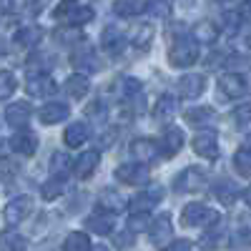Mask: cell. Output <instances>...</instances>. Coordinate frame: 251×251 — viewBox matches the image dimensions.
<instances>
[{"mask_svg":"<svg viewBox=\"0 0 251 251\" xmlns=\"http://www.w3.org/2000/svg\"><path fill=\"white\" fill-rule=\"evenodd\" d=\"M53 18L63 20V25L78 28V25H86L93 20V8L83 5L80 0H63V3H58V8L53 10Z\"/></svg>","mask_w":251,"mask_h":251,"instance_id":"cell-1","label":"cell"},{"mask_svg":"<svg viewBox=\"0 0 251 251\" xmlns=\"http://www.w3.org/2000/svg\"><path fill=\"white\" fill-rule=\"evenodd\" d=\"M169 60L176 68H188L199 60V43L191 35H178L169 50Z\"/></svg>","mask_w":251,"mask_h":251,"instance_id":"cell-2","label":"cell"},{"mask_svg":"<svg viewBox=\"0 0 251 251\" xmlns=\"http://www.w3.org/2000/svg\"><path fill=\"white\" fill-rule=\"evenodd\" d=\"M216 221H219V214L211 206H203V203H186L181 211V224L186 226H211Z\"/></svg>","mask_w":251,"mask_h":251,"instance_id":"cell-3","label":"cell"},{"mask_svg":"<svg viewBox=\"0 0 251 251\" xmlns=\"http://www.w3.org/2000/svg\"><path fill=\"white\" fill-rule=\"evenodd\" d=\"M206 183V171L199 169V166H188L186 171H181L174 181V188L176 191H183V194H194V191H201Z\"/></svg>","mask_w":251,"mask_h":251,"instance_id":"cell-4","label":"cell"},{"mask_svg":"<svg viewBox=\"0 0 251 251\" xmlns=\"http://www.w3.org/2000/svg\"><path fill=\"white\" fill-rule=\"evenodd\" d=\"M116 178L126 186H141L149 181V166L136 161V163H123L116 169Z\"/></svg>","mask_w":251,"mask_h":251,"instance_id":"cell-5","label":"cell"},{"mask_svg":"<svg viewBox=\"0 0 251 251\" xmlns=\"http://www.w3.org/2000/svg\"><path fill=\"white\" fill-rule=\"evenodd\" d=\"M30 208H33V201L28 196H18L13 199L8 206H5V211H3V219L8 226H18V224H23L28 216H30Z\"/></svg>","mask_w":251,"mask_h":251,"instance_id":"cell-6","label":"cell"},{"mask_svg":"<svg viewBox=\"0 0 251 251\" xmlns=\"http://www.w3.org/2000/svg\"><path fill=\"white\" fill-rule=\"evenodd\" d=\"M161 196H163V188H161V186H151L146 194H138V196L128 203L131 214H133V216H149V211L161 201Z\"/></svg>","mask_w":251,"mask_h":251,"instance_id":"cell-7","label":"cell"},{"mask_svg":"<svg viewBox=\"0 0 251 251\" xmlns=\"http://www.w3.org/2000/svg\"><path fill=\"white\" fill-rule=\"evenodd\" d=\"M219 91H221V98H241L249 91V83L239 73H224L219 78Z\"/></svg>","mask_w":251,"mask_h":251,"instance_id":"cell-8","label":"cell"},{"mask_svg":"<svg viewBox=\"0 0 251 251\" xmlns=\"http://www.w3.org/2000/svg\"><path fill=\"white\" fill-rule=\"evenodd\" d=\"M194 151L201 156V158H206V161H214L216 156H219V138H216V133L214 131H201V133H196V138H194Z\"/></svg>","mask_w":251,"mask_h":251,"instance_id":"cell-9","label":"cell"},{"mask_svg":"<svg viewBox=\"0 0 251 251\" xmlns=\"http://www.w3.org/2000/svg\"><path fill=\"white\" fill-rule=\"evenodd\" d=\"M149 234H151V244L158 246V249H163V244H169V241H171V234H174L171 216H169V214H161V216L151 224Z\"/></svg>","mask_w":251,"mask_h":251,"instance_id":"cell-10","label":"cell"},{"mask_svg":"<svg viewBox=\"0 0 251 251\" xmlns=\"http://www.w3.org/2000/svg\"><path fill=\"white\" fill-rule=\"evenodd\" d=\"M25 91H28L33 98H43V96H53V93L58 91V86H55V80H53L48 73H35V75L28 78Z\"/></svg>","mask_w":251,"mask_h":251,"instance_id":"cell-11","label":"cell"},{"mask_svg":"<svg viewBox=\"0 0 251 251\" xmlns=\"http://www.w3.org/2000/svg\"><path fill=\"white\" fill-rule=\"evenodd\" d=\"M206 88V78L201 73H186L178 78V91L183 98H199Z\"/></svg>","mask_w":251,"mask_h":251,"instance_id":"cell-12","label":"cell"},{"mask_svg":"<svg viewBox=\"0 0 251 251\" xmlns=\"http://www.w3.org/2000/svg\"><path fill=\"white\" fill-rule=\"evenodd\" d=\"M10 149H13L15 153H20V156H33V153L38 151V136H35L33 131L23 128L20 133H15V136L10 138Z\"/></svg>","mask_w":251,"mask_h":251,"instance_id":"cell-13","label":"cell"},{"mask_svg":"<svg viewBox=\"0 0 251 251\" xmlns=\"http://www.w3.org/2000/svg\"><path fill=\"white\" fill-rule=\"evenodd\" d=\"M98 163H100V153H98L96 149H93V151H83V153L78 156L75 166H73V174H75L78 178H91L93 171L98 169Z\"/></svg>","mask_w":251,"mask_h":251,"instance_id":"cell-14","label":"cell"},{"mask_svg":"<svg viewBox=\"0 0 251 251\" xmlns=\"http://www.w3.org/2000/svg\"><path fill=\"white\" fill-rule=\"evenodd\" d=\"M71 63L83 73V75H88V73H93L96 68H98V58H96V53L88 48V46H83V48H78L73 55H71Z\"/></svg>","mask_w":251,"mask_h":251,"instance_id":"cell-15","label":"cell"},{"mask_svg":"<svg viewBox=\"0 0 251 251\" xmlns=\"http://www.w3.org/2000/svg\"><path fill=\"white\" fill-rule=\"evenodd\" d=\"M181 149H183V133H181L178 128H169V131L161 136V149H158V153H163L166 158H174Z\"/></svg>","mask_w":251,"mask_h":251,"instance_id":"cell-16","label":"cell"},{"mask_svg":"<svg viewBox=\"0 0 251 251\" xmlns=\"http://www.w3.org/2000/svg\"><path fill=\"white\" fill-rule=\"evenodd\" d=\"M68 113H71V108L66 106V103H48V106H43L40 108V123H46V126H55V123H60V121H66L68 118Z\"/></svg>","mask_w":251,"mask_h":251,"instance_id":"cell-17","label":"cell"},{"mask_svg":"<svg viewBox=\"0 0 251 251\" xmlns=\"http://www.w3.org/2000/svg\"><path fill=\"white\" fill-rule=\"evenodd\" d=\"M131 153H133L141 163H151V161H156V156H158V146H156L151 138H136V141L131 143Z\"/></svg>","mask_w":251,"mask_h":251,"instance_id":"cell-18","label":"cell"},{"mask_svg":"<svg viewBox=\"0 0 251 251\" xmlns=\"http://www.w3.org/2000/svg\"><path fill=\"white\" fill-rule=\"evenodd\" d=\"M239 186L231 181V178H219L216 183H214V196L224 203V206H231L236 199H239Z\"/></svg>","mask_w":251,"mask_h":251,"instance_id":"cell-19","label":"cell"},{"mask_svg":"<svg viewBox=\"0 0 251 251\" xmlns=\"http://www.w3.org/2000/svg\"><path fill=\"white\" fill-rule=\"evenodd\" d=\"M100 46H103V50H106V53L118 55L123 50V46H126V38H123V33L118 28L108 25L106 30H103V35H100Z\"/></svg>","mask_w":251,"mask_h":251,"instance_id":"cell-20","label":"cell"},{"mask_svg":"<svg viewBox=\"0 0 251 251\" xmlns=\"http://www.w3.org/2000/svg\"><path fill=\"white\" fill-rule=\"evenodd\" d=\"M128 38H131V43H133L138 50H149L151 43H153V28H151L149 23H136V25L131 28Z\"/></svg>","mask_w":251,"mask_h":251,"instance_id":"cell-21","label":"cell"},{"mask_svg":"<svg viewBox=\"0 0 251 251\" xmlns=\"http://www.w3.org/2000/svg\"><path fill=\"white\" fill-rule=\"evenodd\" d=\"M5 121L13 126V128H23V126L30 121V106L28 103H13V106H8L5 111Z\"/></svg>","mask_w":251,"mask_h":251,"instance_id":"cell-22","label":"cell"},{"mask_svg":"<svg viewBox=\"0 0 251 251\" xmlns=\"http://www.w3.org/2000/svg\"><path fill=\"white\" fill-rule=\"evenodd\" d=\"M63 141L71 149H78V146H83L88 141V126L86 123H71L66 128V133H63Z\"/></svg>","mask_w":251,"mask_h":251,"instance_id":"cell-23","label":"cell"},{"mask_svg":"<svg viewBox=\"0 0 251 251\" xmlns=\"http://www.w3.org/2000/svg\"><path fill=\"white\" fill-rule=\"evenodd\" d=\"M186 123L188 126H196V128H201V126H208L216 116H214V108H208V106H201V108H191V111H186L183 113Z\"/></svg>","mask_w":251,"mask_h":251,"instance_id":"cell-24","label":"cell"},{"mask_svg":"<svg viewBox=\"0 0 251 251\" xmlns=\"http://www.w3.org/2000/svg\"><path fill=\"white\" fill-rule=\"evenodd\" d=\"M40 38H43V30L35 28V25H25V28H20L15 33V43L20 48H33V46L40 43Z\"/></svg>","mask_w":251,"mask_h":251,"instance_id":"cell-25","label":"cell"},{"mask_svg":"<svg viewBox=\"0 0 251 251\" xmlns=\"http://www.w3.org/2000/svg\"><path fill=\"white\" fill-rule=\"evenodd\" d=\"M196 43H216V38H219V28L211 23V20H203V23H196L194 28V35H191Z\"/></svg>","mask_w":251,"mask_h":251,"instance_id":"cell-26","label":"cell"},{"mask_svg":"<svg viewBox=\"0 0 251 251\" xmlns=\"http://www.w3.org/2000/svg\"><path fill=\"white\" fill-rule=\"evenodd\" d=\"M88 88H91V83H88V78L83 75V73H75V75H71L66 80V93L71 98H83V96L88 93Z\"/></svg>","mask_w":251,"mask_h":251,"instance_id":"cell-27","label":"cell"},{"mask_svg":"<svg viewBox=\"0 0 251 251\" xmlns=\"http://www.w3.org/2000/svg\"><path fill=\"white\" fill-rule=\"evenodd\" d=\"M100 206L106 208V211H111V214H118V211H123L126 206V199L118 194V191H113V188H106L103 191V196H100Z\"/></svg>","mask_w":251,"mask_h":251,"instance_id":"cell-28","label":"cell"},{"mask_svg":"<svg viewBox=\"0 0 251 251\" xmlns=\"http://www.w3.org/2000/svg\"><path fill=\"white\" fill-rule=\"evenodd\" d=\"M63 251H91V239L83 231H71L63 241Z\"/></svg>","mask_w":251,"mask_h":251,"instance_id":"cell-29","label":"cell"},{"mask_svg":"<svg viewBox=\"0 0 251 251\" xmlns=\"http://www.w3.org/2000/svg\"><path fill=\"white\" fill-rule=\"evenodd\" d=\"M0 251H25V239L13 228H8L0 234Z\"/></svg>","mask_w":251,"mask_h":251,"instance_id":"cell-30","label":"cell"},{"mask_svg":"<svg viewBox=\"0 0 251 251\" xmlns=\"http://www.w3.org/2000/svg\"><path fill=\"white\" fill-rule=\"evenodd\" d=\"M234 166H236V171H239V174L251 176V143L241 146V149L234 153Z\"/></svg>","mask_w":251,"mask_h":251,"instance_id":"cell-31","label":"cell"},{"mask_svg":"<svg viewBox=\"0 0 251 251\" xmlns=\"http://www.w3.org/2000/svg\"><path fill=\"white\" fill-rule=\"evenodd\" d=\"M118 86H121V93H123V98H128V100L138 98V96H141V91H143V83H141L138 78H131V75L121 78V80H118Z\"/></svg>","mask_w":251,"mask_h":251,"instance_id":"cell-32","label":"cell"},{"mask_svg":"<svg viewBox=\"0 0 251 251\" xmlns=\"http://www.w3.org/2000/svg\"><path fill=\"white\" fill-rule=\"evenodd\" d=\"M174 111H176V100L171 96H163V98H158L156 108H153V118L156 121H169L174 116Z\"/></svg>","mask_w":251,"mask_h":251,"instance_id":"cell-33","label":"cell"},{"mask_svg":"<svg viewBox=\"0 0 251 251\" xmlns=\"http://www.w3.org/2000/svg\"><path fill=\"white\" fill-rule=\"evenodd\" d=\"M68 169H71L68 156L66 153H53V158H50V174H53V178H66Z\"/></svg>","mask_w":251,"mask_h":251,"instance_id":"cell-34","label":"cell"},{"mask_svg":"<svg viewBox=\"0 0 251 251\" xmlns=\"http://www.w3.org/2000/svg\"><path fill=\"white\" fill-rule=\"evenodd\" d=\"M15 88H18L15 75H13L10 71H0V100L10 98V96L15 93Z\"/></svg>","mask_w":251,"mask_h":251,"instance_id":"cell-35","label":"cell"},{"mask_svg":"<svg viewBox=\"0 0 251 251\" xmlns=\"http://www.w3.org/2000/svg\"><path fill=\"white\" fill-rule=\"evenodd\" d=\"M111 226H113V221H111L108 214H106V216H103V214H96V216L88 219V231H93V234H108Z\"/></svg>","mask_w":251,"mask_h":251,"instance_id":"cell-36","label":"cell"},{"mask_svg":"<svg viewBox=\"0 0 251 251\" xmlns=\"http://www.w3.org/2000/svg\"><path fill=\"white\" fill-rule=\"evenodd\" d=\"M63 188H66V181L63 178H50L48 183H43V188H40V196H43L46 201H53L63 194Z\"/></svg>","mask_w":251,"mask_h":251,"instance_id":"cell-37","label":"cell"},{"mask_svg":"<svg viewBox=\"0 0 251 251\" xmlns=\"http://www.w3.org/2000/svg\"><path fill=\"white\" fill-rule=\"evenodd\" d=\"M141 8H143V5L138 3V0H116V5H113V10H116L118 15H123V18L141 13Z\"/></svg>","mask_w":251,"mask_h":251,"instance_id":"cell-38","label":"cell"},{"mask_svg":"<svg viewBox=\"0 0 251 251\" xmlns=\"http://www.w3.org/2000/svg\"><path fill=\"white\" fill-rule=\"evenodd\" d=\"M143 10L156 15V18H166V15H169V3H166V0H146Z\"/></svg>","mask_w":251,"mask_h":251,"instance_id":"cell-39","label":"cell"},{"mask_svg":"<svg viewBox=\"0 0 251 251\" xmlns=\"http://www.w3.org/2000/svg\"><path fill=\"white\" fill-rule=\"evenodd\" d=\"M15 174H18L15 161H13V158H5V156L0 158V181H13Z\"/></svg>","mask_w":251,"mask_h":251,"instance_id":"cell-40","label":"cell"},{"mask_svg":"<svg viewBox=\"0 0 251 251\" xmlns=\"http://www.w3.org/2000/svg\"><path fill=\"white\" fill-rule=\"evenodd\" d=\"M234 121H236L239 126L251 123V103H244V106H239V108L234 111Z\"/></svg>","mask_w":251,"mask_h":251,"instance_id":"cell-41","label":"cell"},{"mask_svg":"<svg viewBox=\"0 0 251 251\" xmlns=\"http://www.w3.org/2000/svg\"><path fill=\"white\" fill-rule=\"evenodd\" d=\"M226 66L228 68H251V60L249 58H228Z\"/></svg>","mask_w":251,"mask_h":251,"instance_id":"cell-42","label":"cell"},{"mask_svg":"<svg viewBox=\"0 0 251 251\" xmlns=\"http://www.w3.org/2000/svg\"><path fill=\"white\" fill-rule=\"evenodd\" d=\"M163 251H191V244L188 241H174V244H169Z\"/></svg>","mask_w":251,"mask_h":251,"instance_id":"cell-43","label":"cell"},{"mask_svg":"<svg viewBox=\"0 0 251 251\" xmlns=\"http://www.w3.org/2000/svg\"><path fill=\"white\" fill-rule=\"evenodd\" d=\"M0 5H3L5 13H15V8H18V5H15V0H0Z\"/></svg>","mask_w":251,"mask_h":251,"instance_id":"cell-44","label":"cell"},{"mask_svg":"<svg viewBox=\"0 0 251 251\" xmlns=\"http://www.w3.org/2000/svg\"><path fill=\"white\" fill-rule=\"evenodd\" d=\"M176 3H178L181 8H191V5H194V0H176Z\"/></svg>","mask_w":251,"mask_h":251,"instance_id":"cell-45","label":"cell"},{"mask_svg":"<svg viewBox=\"0 0 251 251\" xmlns=\"http://www.w3.org/2000/svg\"><path fill=\"white\" fill-rule=\"evenodd\" d=\"M244 201H246V203L251 206V186H249V188H246V191H244Z\"/></svg>","mask_w":251,"mask_h":251,"instance_id":"cell-46","label":"cell"},{"mask_svg":"<svg viewBox=\"0 0 251 251\" xmlns=\"http://www.w3.org/2000/svg\"><path fill=\"white\" fill-rule=\"evenodd\" d=\"M244 10H246V15L251 18V0H246V3H244Z\"/></svg>","mask_w":251,"mask_h":251,"instance_id":"cell-47","label":"cell"},{"mask_svg":"<svg viewBox=\"0 0 251 251\" xmlns=\"http://www.w3.org/2000/svg\"><path fill=\"white\" fill-rule=\"evenodd\" d=\"M3 55H5V40L0 38V58H3Z\"/></svg>","mask_w":251,"mask_h":251,"instance_id":"cell-48","label":"cell"},{"mask_svg":"<svg viewBox=\"0 0 251 251\" xmlns=\"http://www.w3.org/2000/svg\"><path fill=\"white\" fill-rule=\"evenodd\" d=\"M91 251H108V249H106V246H96V249L91 246Z\"/></svg>","mask_w":251,"mask_h":251,"instance_id":"cell-49","label":"cell"},{"mask_svg":"<svg viewBox=\"0 0 251 251\" xmlns=\"http://www.w3.org/2000/svg\"><path fill=\"white\" fill-rule=\"evenodd\" d=\"M249 48H251V35H249Z\"/></svg>","mask_w":251,"mask_h":251,"instance_id":"cell-50","label":"cell"}]
</instances>
